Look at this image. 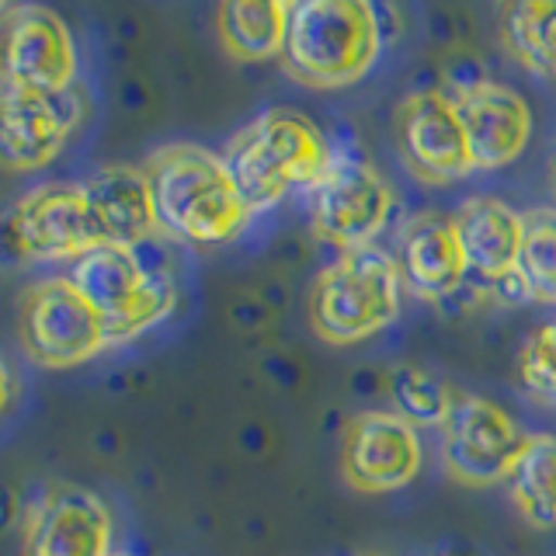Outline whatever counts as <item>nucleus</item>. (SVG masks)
I'll use <instances>...</instances> for the list:
<instances>
[{"label":"nucleus","instance_id":"obj_16","mask_svg":"<svg viewBox=\"0 0 556 556\" xmlns=\"http://www.w3.org/2000/svg\"><path fill=\"white\" fill-rule=\"evenodd\" d=\"M84 195L91 205L94 226L104 243L118 248H143L147 240L161 233L153 188L143 167L109 164L98 167L91 178H84Z\"/></svg>","mask_w":556,"mask_h":556},{"label":"nucleus","instance_id":"obj_13","mask_svg":"<svg viewBox=\"0 0 556 556\" xmlns=\"http://www.w3.org/2000/svg\"><path fill=\"white\" fill-rule=\"evenodd\" d=\"M77 77V46L66 22L42 4L4 11V84L66 94Z\"/></svg>","mask_w":556,"mask_h":556},{"label":"nucleus","instance_id":"obj_6","mask_svg":"<svg viewBox=\"0 0 556 556\" xmlns=\"http://www.w3.org/2000/svg\"><path fill=\"white\" fill-rule=\"evenodd\" d=\"M17 344L42 369H74L109 348V327L70 278H42L17 300Z\"/></svg>","mask_w":556,"mask_h":556},{"label":"nucleus","instance_id":"obj_1","mask_svg":"<svg viewBox=\"0 0 556 556\" xmlns=\"http://www.w3.org/2000/svg\"><path fill=\"white\" fill-rule=\"evenodd\" d=\"M161 230L195 248H216L230 240L251 208L240 199L230 167L219 153L195 143H170L147 156Z\"/></svg>","mask_w":556,"mask_h":556},{"label":"nucleus","instance_id":"obj_3","mask_svg":"<svg viewBox=\"0 0 556 556\" xmlns=\"http://www.w3.org/2000/svg\"><path fill=\"white\" fill-rule=\"evenodd\" d=\"M382 22L365 0H303L289 11L286 74L317 91L362 80L379 60Z\"/></svg>","mask_w":556,"mask_h":556},{"label":"nucleus","instance_id":"obj_11","mask_svg":"<svg viewBox=\"0 0 556 556\" xmlns=\"http://www.w3.org/2000/svg\"><path fill=\"white\" fill-rule=\"evenodd\" d=\"M22 556H112V515L80 483H49L25 508Z\"/></svg>","mask_w":556,"mask_h":556},{"label":"nucleus","instance_id":"obj_14","mask_svg":"<svg viewBox=\"0 0 556 556\" xmlns=\"http://www.w3.org/2000/svg\"><path fill=\"white\" fill-rule=\"evenodd\" d=\"M445 94L463 118L477 170H501L526 153L532 139V109L508 84L473 77L452 84Z\"/></svg>","mask_w":556,"mask_h":556},{"label":"nucleus","instance_id":"obj_10","mask_svg":"<svg viewBox=\"0 0 556 556\" xmlns=\"http://www.w3.org/2000/svg\"><path fill=\"white\" fill-rule=\"evenodd\" d=\"M393 136L407 170L428 185H452L477 170L463 118L445 91H414L400 101Z\"/></svg>","mask_w":556,"mask_h":556},{"label":"nucleus","instance_id":"obj_18","mask_svg":"<svg viewBox=\"0 0 556 556\" xmlns=\"http://www.w3.org/2000/svg\"><path fill=\"white\" fill-rule=\"evenodd\" d=\"M452 219H456L469 271L491 286L518 271L521 248H526V216H518L494 195H473L456 208Z\"/></svg>","mask_w":556,"mask_h":556},{"label":"nucleus","instance_id":"obj_19","mask_svg":"<svg viewBox=\"0 0 556 556\" xmlns=\"http://www.w3.org/2000/svg\"><path fill=\"white\" fill-rule=\"evenodd\" d=\"M289 11L282 0H233L216 11L219 42L240 63L282 60L289 39Z\"/></svg>","mask_w":556,"mask_h":556},{"label":"nucleus","instance_id":"obj_26","mask_svg":"<svg viewBox=\"0 0 556 556\" xmlns=\"http://www.w3.org/2000/svg\"><path fill=\"white\" fill-rule=\"evenodd\" d=\"M118 556H143V553H118Z\"/></svg>","mask_w":556,"mask_h":556},{"label":"nucleus","instance_id":"obj_22","mask_svg":"<svg viewBox=\"0 0 556 556\" xmlns=\"http://www.w3.org/2000/svg\"><path fill=\"white\" fill-rule=\"evenodd\" d=\"M387 393L393 414L404 417L407 425H445L452 404H456V393H452L439 376H431L428 369H417V365L404 362L387 376Z\"/></svg>","mask_w":556,"mask_h":556},{"label":"nucleus","instance_id":"obj_4","mask_svg":"<svg viewBox=\"0 0 556 556\" xmlns=\"http://www.w3.org/2000/svg\"><path fill=\"white\" fill-rule=\"evenodd\" d=\"M404 275L390 251L376 243L344 251L313 278L306 295L309 330L327 344H358L387 330L400 313Z\"/></svg>","mask_w":556,"mask_h":556},{"label":"nucleus","instance_id":"obj_21","mask_svg":"<svg viewBox=\"0 0 556 556\" xmlns=\"http://www.w3.org/2000/svg\"><path fill=\"white\" fill-rule=\"evenodd\" d=\"M518 515L532 529H556V439L532 434L526 456L508 480Z\"/></svg>","mask_w":556,"mask_h":556},{"label":"nucleus","instance_id":"obj_9","mask_svg":"<svg viewBox=\"0 0 556 556\" xmlns=\"http://www.w3.org/2000/svg\"><path fill=\"white\" fill-rule=\"evenodd\" d=\"M532 434L515 417L483 396L459 393L448 421L442 425L445 473L463 486L508 483L526 456Z\"/></svg>","mask_w":556,"mask_h":556},{"label":"nucleus","instance_id":"obj_12","mask_svg":"<svg viewBox=\"0 0 556 556\" xmlns=\"http://www.w3.org/2000/svg\"><path fill=\"white\" fill-rule=\"evenodd\" d=\"M421 473V439L393 410H362L341 434V477L358 494H390Z\"/></svg>","mask_w":556,"mask_h":556},{"label":"nucleus","instance_id":"obj_17","mask_svg":"<svg viewBox=\"0 0 556 556\" xmlns=\"http://www.w3.org/2000/svg\"><path fill=\"white\" fill-rule=\"evenodd\" d=\"M396 265L410 292L421 300L439 303L456 292L469 275L456 219L445 213H421L407 219L396 243Z\"/></svg>","mask_w":556,"mask_h":556},{"label":"nucleus","instance_id":"obj_20","mask_svg":"<svg viewBox=\"0 0 556 556\" xmlns=\"http://www.w3.org/2000/svg\"><path fill=\"white\" fill-rule=\"evenodd\" d=\"M501 42L529 74L556 80V0H515L501 8Z\"/></svg>","mask_w":556,"mask_h":556},{"label":"nucleus","instance_id":"obj_23","mask_svg":"<svg viewBox=\"0 0 556 556\" xmlns=\"http://www.w3.org/2000/svg\"><path fill=\"white\" fill-rule=\"evenodd\" d=\"M518 275L526 278L532 300L556 303V208L526 213V248Z\"/></svg>","mask_w":556,"mask_h":556},{"label":"nucleus","instance_id":"obj_2","mask_svg":"<svg viewBox=\"0 0 556 556\" xmlns=\"http://www.w3.org/2000/svg\"><path fill=\"white\" fill-rule=\"evenodd\" d=\"M223 161L240 199L251 213H261L282 202L289 191H309L317 185L334 161V147L303 112L265 109L233 132Z\"/></svg>","mask_w":556,"mask_h":556},{"label":"nucleus","instance_id":"obj_24","mask_svg":"<svg viewBox=\"0 0 556 556\" xmlns=\"http://www.w3.org/2000/svg\"><path fill=\"white\" fill-rule=\"evenodd\" d=\"M518 379L529 396L556 407V324L535 327L518 352Z\"/></svg>","mask_w":556,"mask_h":556},{"label":"nucleus","instance_id":"obj_27","mask_svg":"<svg viewBox=\"0 0 556 556\" xmlns=\"http://www.w3.org/2000/svg\"><path fill=\"white\" fill-rule=\"evenodd\" d=\"M365 556H382V553H365Z\"/></svg>","mask_w":556,"mask_h":556},{"label":"nucleus","instance_id":"obj_7","mask_svg":"<svg viewBox=\"0 0 556 556\" xmlns=\"http://www.w3.org/2000/svg\"><path fill=\"white\" fill-rule=\"evenodd\" d=\"M101 243L84 185L77 181L35 185L8 208L4 251L14 261H77Z\"/></svg>","mask_w":556,"mask_h":556},{"label":"nucleus","instance_id":"obj_8","mask_svg":"<svg viewBox=\"0 0 556 556\" xmlns=\"http://www.w3.org/2000/svg\"><path fill=\"white\" fill-rule=\"evenodd\" d=\"M309 226L338 251L369 248L393 213V185L362 161L358 153H338L327 174L309 191Z\"/></svg>","mask_w":556,"mask_h":556},{"label":"nucleus","instance_id":"obj_25","mask_svg":"<svg viewBox=\"0 0 556 556\" xmlns=\"http://www.w3.org/2000/svg\"><path fill=\"white\" fill-rule=\"evenodd\" d=\"M549 188H553V195H556V147L549 153Z\"/></svg>","mask_w":556,"mask_h":556},{"label":"nucleus","instance_id":"obj_5","mask_svg":"<svg viewBox=\"0 0 556 556\" xmlns=\"http://www.w3.org/2000/svg\"><path fill=\"white\" fill-rule=\"evenodd\" d=\"M66 278L84 300L98 309L109 327V341H132L147 334L174 309V278L164 268H153L143 257V248H118L101 243L70 265Z\"/></svg>","mask_w":556,"mask_h":556},{"label":"nucleus","instance_id":"obj_28","mask_svg":"<svg viewBox=\"0 0 556 556\" xmlns=\"http://www.w3.org/2000/svg\"><path fill=\"white\" fill-rule=\"evenodd\" d=\"M439 556H452V553H439Z\"/></svg>","mask_w":556,"mask_h":556},{"label":"nucleus","instance_id":"obj_15","mask_svg":"<svg viewBox=\"0 0 556 556\" xmlns=\"http://www.w3.org/2000/svg\"><path fill=\"white\" fill-rule=\"evenodd\" d=\"M80 122L74 91L49 94L22 84H4L0 94V156L11 170H39L52 164Z\"/></svg>","mask_w":556,"mask_h":556}]
</instances>
